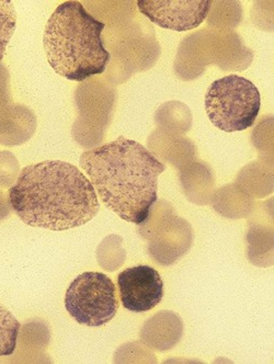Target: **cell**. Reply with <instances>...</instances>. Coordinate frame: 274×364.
<instances>
[{
    "label": "cell",
    "mask_w": 274,
    "mask_h": 364,
    "mask_svg": "<svg viewBox=\"0 0 274 364\" xmlns=\"http://www.w3.org/2000/svg\"><path fill=\"white\" fill-rule=\"evenodd\" d=\"M104 28L80 1L60 4L43 36L46 58L54 72L74 82L106 72L111 56L102 40Z\"/></svg>",
    "instance_id": "cell-3"
},
{
    "label": "cell",
    "mask_w": 274,
    "mask_h": 364,
    "mask_svg": "<svg viewBox=\"0 0 274 364\" xmlns=\"http://www.w3.org/2000/svg\"><path fill=\"white\" fill-rule=\"evenodd\" d=\"M138 226L141 237L147 240L149 256L160 266L176 264L192 246V228L187 220L173 213L168 202H159L147 220Z\"/></svg>",
    "instance_id": "cell-6"
},
{
    "label": "cell",
    "mask_w": 274,
    "mask_h": 364,
    "mask_svg": "<svg viewBox=\"0 0 274 364\" xmlns=\"http://www.w3.org/2000/svg\"><path fill=\"white\" fill-rule=\"evenodd\" d=\"M18 125L35 129L36 119L29 109L12 102L9 72L0 62V131H13Z\"/></svg>",
    "instance_id": "cell-10"
},
{
    "label": "cell",
    "mask_w": 274,
    "mask_h": 364,
    "mask_svg": "<svg viewBox=\"0 0 274 364\" xmlns=\"http://www.w3.org/2000/svg\"><path fill=\"white\" fill-rule=\"evenodd\" d=\"M21 323L0 305V357H9L17 348Z\"/></svg>",
    "instance_id": "cell-12"
},
{
    "label": "cell",
    "mask_w": 274,
    "mask_h": 364,
    "mask_svg": "<svg viewBox=\"0 0 274 364\" xmlns=\"http://www.w3.org/2000/svg\"><path fill=\"white\" fill-rule=\"evenodd\" d=\"M118 287L123 306L133 313L152 311L164 297L160 274L149 266L123 270L118 277Z\"/></svg>",
    "instance_id": "cell-8"
},
{
    "label": "cell",
    "mask_w": 274,
    "mask_h": 364,
    "mask_svg": "<svg viewBox=\"0 0 274 364\" xmlns=\"http://www.w3.org/2000/svg\"><path fill=\"white\" fill-rule=\"evenodd\" d=\"M80 165L109 210L136 225L147 220L158 201V177L166 171L155 154L121 136L82 153Z\"/></svg>",
    "instance_id": "cell-2"
},
{
    "label": "cell",
    "mask_w": 274,
    "mask_h": 364,
    "mask_svg": "<svg viewBox=\"0 0 274 364\" xmlns=\"http://www.w3.org/2000/svg\"><path fill=\"white\" fill-rule=\"evenodd\" d=\"M1 200H3V197H1V196H0V202H1Z\"/></svg>",
    "instance_id": "cell-14"
},
{
    "label": "cell",
    "mask_w": 274,
    "mask_h": 364,
    "mask_svg": "<svg viewBox=\"0 0 274 364\" xmlns=\"http://www.w3.org/2000/svg\"><path fill=\"white\" fill-rule=\"evenodd\" d=\"M17 27V14L10 0H0V62Z\"/></svg>",
    "instance_id": "cell-13"
},
{
    "label": "cell",
    "mask_w": 274,
    "mask_h": 364,
    "mask_svg": "<svg viewBox=\"0 0 274 364\" xmlns=\"http://www.w3.org/2000/svg\"><path fill=\"white\" fill-rule=\"evenodd\" d=\"M140 335L141 341L147 347L166 353L176 347L182 338V319L175 311H158L146 321Z\"/></svg>",
    "instance_id": "cell-9"
},
{
    "label": "cell",
    "mask_w": 274,
    "mask_h": 364,
    "mask_svg": "<svg viewBox=\"0 0 274 364\" xmlns=\"http://www.w3.org/2000/svg\"><path fill=\"white\" fill-rule=\"evenodd\" d=\"M212 1L203 0H140L137 8L149 21L172 31H190L207 19Z\"/></svg>",
    "instance_id": "cell-7"
},
{
    "label": "cell",
    "mask_w": 274,
    "mask_h": 364,
    "mask_svg": "<svg viewBox=\"0 0 274 364\" xmlns=\"http://www.w3.org/2000/svg\"><path fill=\"white\" fill-rule=\"evenodd\" d=\"M8 204L27 225L55 232L80 228L100 211L89 178L62 161L24 167L9 189Z\"/></svg>",
    "instance_id": "cell-1"
},
{
    "label": "cell",
    "mask_w": 274,
    "mask_h": 364,
    "mask_svg": "<svg viewBox=\"0 0 274 364\" xmlns=\"http://www.w3.org/2000/svg\"><path fill=\"white\" fill-rule=\"evenodd\" d=\"M247 240L248 257L251 264L259 267L273 264V228L263 230L255 226L249 230Z\"/></svg>",
    "instance_id": "cell-11"
},
{
    "label": "cell",
    "mask_w": 274,
    "mask_h": 364,
    "mask_svg": "<svg viewBox=\"0 0 274 364\" xmlns=\"http://www.w3.org/2000/svg\"><path fill=\"white\" fill-rule=\"evenodd\" d=\"M119 306L116 284L102 272L82 273L66 291V309L80 325L104 326L114 318Z\"/></svg>",
    "instance_id": "cell-5"
},
{
    "label": "cell",
    "mask_w": 274,
    "mask_h": 364,
    "mask_svg": "<svg viewBox=\"0 0 274 364\" xmlns=\"http://www.w3.org/2000/svg\"><path fill=\"white\" fill-rule=\"evenodd\" d=\"M261 97L253 82L229 75L215 80L205 95V111L212 124L224 132H241L255 124Z\"/></svg>",
    "instance_id": "cell-4"
}]
</instances>
